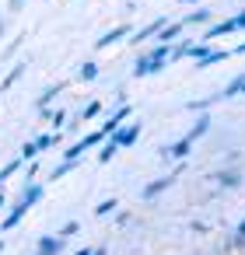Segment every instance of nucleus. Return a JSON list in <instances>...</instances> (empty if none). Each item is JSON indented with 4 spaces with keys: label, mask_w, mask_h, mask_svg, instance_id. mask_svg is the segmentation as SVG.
I'll use <instances>...</instances> for the list:
<instances>
[{
    "label": "nucleus",
    "mask_w": 245,
    "mask_h": 255,
    "mask_svg": "<svg viewBox=\"0 0 245 255\" xmlns=\"http://www.w3.org/2000/svg\"><path fill=\"white\" fill-rule=\"evenodd\" d=\"M137 136H140V126H137V123H126V126L119 123V126L109 133V140H112L116 147H130V143H137Z\"/></svg>",
    "instance_id": "obj_1"
},
{
    "label": "nucleus",
    "mask_w": 245,
    "mask_h": 255,
    "mask_svg": "<svg viewBox=\"0 0 245 255\" xmlns=\"http://www.w3.org/2000/svg\"><path fill=\"white\" fill-rule=\"evenodd\" d=\"M63 238L60 234H42L39 241H35V255H63Z\"/></svg>",
    "instance_id": "obj_2"
},
{
    "label": "nucleus",
    "mask_w": 245,
    "mask_h": 255,
    "mask_svg": "<svg viewBox=\"0 0 245 255\" xmlns=\"http://www.w3.org/2000/svg\"><path fill=\"white\" fill-rule=\"evenodd\" d=\"M28 210H32V206H25V203L18 199V203H14V206L7 210V217L0 220V231H11V227H18V224H21V217H25Z\"/></svg>",
    "instance_id": "obj_3"
},
{
    "label": "nucleus",
    "mask_w": 245,
    "mask_h": 255,
    "mask_svg": "<svg viewBox=\"0 0 245 255\" xmlns=\"http://www.w3.org/2000/svg\"><path fill=\"white\" fill-rule=\"evenodd\" d=\"M42 192H46V189H42L39 182H28V185L21 189V203H25V206H35V203L42 199Z\"/></svg>",
    "instance_id": "obj_4"
},
{
    "label": "nucleus",
    "mask_w": 245,
    "mask_h": 255,
    "mask_svg": "<svg viewBox=\"0 0 245 255\" xmlns=\"http://www.w3.org/2000/svg\"><path fill=\"white\" fill-rule=\"evenodd\" d=\"M126 32H130L126 25H123V28H112V32H109V35H102V39H98L95 46H98V49H105V46H112V42H119V39H123Z\"/></svg>",
    "instance_id": "obj_5"
},
{
    "label": "nucleus",
    "mask_w": 245,
    "mask_h": 255,
    "mask_svg": "<svg viewBox=\"0 0 245 255\" xmlns=\"http://www.w3.org/2000/svg\"><path fill=\"white\" fill-rule=\"evenodd\" d=\"M168 185H172V178H158V182H151V185L144 189V199H154V196H158V192H165Z\"/></svg>",
    "instance_id": "obj_6"
},
{
    "label": "nucleus",
    "mask_w": 245,
    "mask_h": 255,
    "mask_svg": "<svg viewBox=\"0 0 245 255\" xmlns=\"http://www.w3.org/2000/svg\"><path fill=\"white\" fill-rule=\"evenodd\" d=\"M56 140H60L56 133H42V136H39V140H32V143H35V150H49Z\"/></svg>",
    "instance_id": "obj_7"
},
{
    "label": "nucleus",
    "mask_w": 245,
    "mask_h": 255,
    "mask_svg": "<svg viewBox=\"0 0 245 255\" xmlns=\"http://www.w3.org/2000/svg\"><path fill=\"white\" fill-rule=\"evenodd\" d=\"M116 150H119V147H116V143L109 140V143H105V147L98 150V161H102V164H105V161H112V154H116Z\"/></svg>",
    "instance_id": "obj_8"
},
{
    "label": "nucleus",
    "mask_w": 245,
    "mask_h": 255,
    "mask_svg": "<svg viewBox=\"0 0 245 255\" xmlns=\"http://www.w3.org/2000/svg\"><path fill=\"white\" fill-rule=\"evenodd\" d=\"M67 171H74V161H67V157H63V164H60V168H56V171H49V178H53V182H56V178H63V175H67Z\"/></svg>",
    "instance_id": "obj_9"
},
{
    "label": "nucleus",
    "mask_w": 245,
    "mask_h": 255,
    "mask_svg": "<svg viewBox=\"0 0 245 255\" xmlns=\"http://www.w3.org/2000/svg\"><path fill=\"white\" fill-rule=\"evenodd\" d=\"M91 77H98V63H84L81 67V81H91Z\"/></svg>",
    "instance_id": "obj_10"
},
{
    "label": "nucleus",
    "mask_w": 245,
    "mask_h": 255,
    "mask_svg": "<svg viewBox=\"0 0 245 255\" xmlns=\"http://www.w3.org/2000/svg\"><path fill=\"white\" fill-rule=\"evenodd\" d=\"M98 112H102V102H91V105H88V109H84V112H81L77 119H95Z\"/></svg>",
    "instance_id": "obj_11"
},
{
    "label": "nucleus",
    "mask_w": 245,
    "mask_h": 255,
    "mask_svg": "<svg viewBox=\"0 0 245 255\" xmlns=\"http://www.w3.org/2000/svg\"><path fill=\"white\" fill-rule=\"evenodd\" d=\"M95 213H98V217H105V213H116V199H105V203H98V206H95Z\"/></svg>",
    "instance_id": "obj_12"
},
{
    "label": "nucleus",
    "mask_w": 245,
    "mask_h": 255,
    "mask_svg": "<svg viewBox=\"0 0 245 255\" xmlns=\"http://www.w3.org/2000/svg\"><path fill=\"white\" fill-rule=\"evenodd\" d=\"M77 231H81V227H77V220H70V224L60 231V238H70V234H77Z\"/></svg>",
    "instance_id": "obj_13"
},
{
    "label": "nucleus",
    "mask_w": 245,
    "mask_h": 255,
    "mask_svg": "<svg viewBox=\"0 0 245 255\" xmlns=\"http://www.w3.org/2000/svg\"><path fill=\"white\" fill-rule=\"evenodd\" d=\"M25 4H28V0H11V4H7V7H11V11H14V14H18V11H21V7H25Z\"/></svg>",
    "instance_id": "obj_14"
},
{
    "label": "nucleus",
    "mask_w": 245,
    "mask_h": 255,
    "mask_svg": "<svg viewBox=\"0 0 245 255\" xmlns=\"http://www.w3.org/2000/svg\"><path fill=\"white\" fill-rule=\"evenodd\" d=\"M238 234H242V238H245V220H242V227H238Z\"/></svg>",
    "instance_id": "obj_15"
},
{
    "label": "nucleus",
    "mask_w": 245,
    "mask_h": 255,
    "mask_svg": "<svg viewBox=\"0 0 245 255\" xmlns=\"http://www.w3.org/2000/svg\"><path fill=\"white\" fill-rule=\"evenodd\" d=\"M4 248H7V245H4V238H0V252H4Z\"/></svg>",
    "instance_id": "obj_16"
}]
</instances>
